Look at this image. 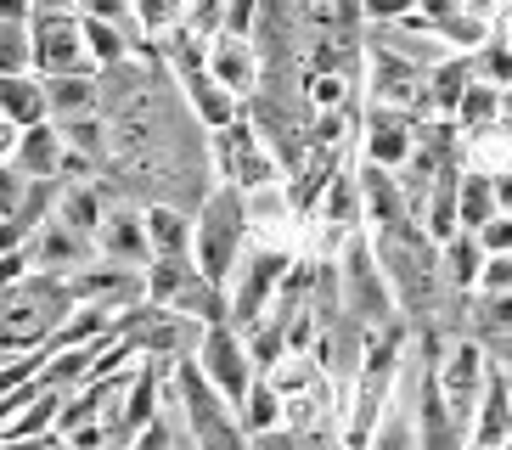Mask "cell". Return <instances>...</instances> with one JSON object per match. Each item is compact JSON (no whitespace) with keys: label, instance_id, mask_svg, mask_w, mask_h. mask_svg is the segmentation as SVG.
<instances>
[{"label":"cell","instance_id":"obj_1","mask_svg":"<svg viewBox=\"0 0 512 450\" xmlns=\"http://www.w3.org/2000/svg\"><path fill=\"white\" fill-rule=\"evenodd\" d=\"M68 315H74V299H68L62 276L23 270L0 293V355H34V349H46V338Z\"/></svg>","mask_w":512,"mask_h":450},{"label":"cell","instance_id":"obj_2","mask_svg":"<svg viewBox=\"0 0 512 450\" xmlns=\"http://www.w3.org/2000/svg\"><path fill=\"white\" fill-rule=\"evenodd\" d=\"M242 248H248L242 192H231V186H209V197L192 209V270L214 287V293H226Z\"/></svg>","mask_w":512,"mask_h":450},{"label":"cell","instance_id":"obj_3","mask_svg":"<svg viewBox=\"0 0 512 450\" xmlns=\"http://www.w3.org/2000/svg\"><path fill=\"white\" fill-rule=\"evenodd\" d=\"M332 270H338V315H349L361 332H383L394 315V299H389V282H383V270L372 259V242L366 231H349L344 248L332 254Z\"/></svg>","mask_w":512,"mask_h":450},{"label":"cell","instance_id":"obj_4","mask_svg":"<svg viewBox=\"0 0 512 450\" xmlns=\"http://www.w3.org/2000/svg\"><path fill=\"white\" fill-rule=\"evenodd\" d=\"M293 248L287 242H248L237 259V270H231L226 282V327L231 332H248L259 321V315L271 310L276 287L287 282V270H293Z\"/></svg>","mask_w":512,"mask_h":450},{"label":"cell","instance_id":"obj_5","mask_svg":"<svg viewBox=\"0 0 512 450\" xmlns=\"http://www.w3.org/2000/svg\"><path fill=\"white\" fill-rule=\"evenodd\" d=\"M169 400L181 405L186 434H192V450H248V434L237 428V411H231L220 394L197 377L192 360H175V377H169Z\"/></svg>","mask_w":512,"mask_h":450},{"label":"cell","instance_id":"obj_6","mask_svg":"<svg viewBox=\"0 0 512 450\" xmlns=\"http://www.w3.org/2000/svg\"><path fill=\"white\" fill-rule=\"evenodd\" d=\"M197 366V377L209 383L220 400L237 411L242 405V394H248V383H254V360H248V349H242V338L226 327V321H214V327H203L197 332V344H192V355H186Z\"/></svg>","mask_w":512,"mask_h":450},{"label":"cell","instance_id":"obj_7","mask_svg":"<svg viewBox=\"0 0 512 450\" xmlns=\"http://www.w3.org/2000/svg\"><path fill=\"white\" fill-rule=\"evenodd\" d=\"M214 164H220V186H231V192H265V186H282V169H276V158L265 152V141L254 135V124L231 119L226 130H214Z\"/></svg>","mask_w":512,"mask_h":450},{"label":"cell","instance_id":"obj_8","mask_svg":"<svg viewBox=\"0 0 512 450\" xmlns=\"http://www.w3.org/2000/svg\"><path fill=\"white\" fill-rule=\"evenodd\" d=\"M29 74L57 79V74H96L79 40V12H34L29 17Z\"/></svg>","mask_w":512,"mask_h":450},{"label":"cell","instance_id":"obj_9","mask_svg":"<svg viewBox=\"0 0 512 450\" xmlns=\"http://www.w3.org/2000/svg\"><path fill=\"white\" fill-rule=\"evenodd\" d=\"M62 287H68V299H74V304H91V310H107V315H124V310H136V304L147 299L141 270L107 265V259L79 265L74 276H62Z\"/></svg>","mask_w":512,"mask_h":450},{"label":"cell","instance_id":"obj_10","mask_svg":"<svg viewBox=\"0 0 512 450\" xmlns=\"http://www.w3.org/2000/svg\"><path fill=\"white\" fill-rule=\"evenodd\" d=\"M512 439V394H507V366H490L479 400H473V417H467L462 450H507Z\"/></svg>","mask_w":512,"mask_h":450},{"label":"cell","instance_id":"obj_11","mask_svg":"<svg viewBox=\"0 0 512 450\" xmlns=\"http://www.w3.org/2000/svg\"><path fill=\"white\" fill-rule=\"evenodd\" d=\"M411 130H417V119H411V113H394V107H366L361 119H355V135H361V164L400 169L411 158Z\"/></svg>","mask_w":512,"mask_h":450},{"label":"cell","instance_id":"obj_12","mask_svg":"<svg viewBox=\"0 0 512 450\" xmlns=\"http://www.w3.org/2000/svg\"><path fill=\"white\" fill-rule=\"evenodd\" d=\"M91 254L107 259V265H147V237H141V209L136 203H102V220H96Z\"/></svg>","mask_w":512,"mask_h":450},{"label":"cell","instance_id":"obj_13","mask_svg":"<svg viewBox=\"0 0 512 450\" xmlns=\"http://www.w3.org/2000/svg\"><path fill=\"white\" fill-rule=\"evenodd\" d=\"M203 74L214 79V85L226 90V96H237V102H248L259 85V57L254 45L242 40V34H214L209 45H203Z\"/></svg>","mask_w":512,"mask_h":450},{"label":"cell","instance_id":"obj_14","mask_svg":"<svg viewBox=\"0 0 512 450\" xmlns=\"http://www.w3.org/2000/svg\"><path fill=\"white\" fill-rule=\"evenodd\" d=\"M355 197H361V231H394V225H411L406 220V203H400V186H394V169H377V164H355Z\"/></svg>","mask_w":512,"mask_h":450},{"label":"cell","instance_id":"obj_15","mask_svg":"<svg viewBox=\"0 0 512 450\" xmlns=\"http://www.w3.org/2000/svg\"><path fill=\"white\" fill-rule=\"evenodd\" d=\"M23 259H29V270H46V276H74L79 265H91V242L74 237L68 225H57L46 214V225L29 237V248H23Z\"/></svg>","mask_w":512,"mask_h":450},{"label":"cell","instance_id":"obj_16","mask_svg":"<svg viewBox=\"0 0 512 450\" xmlns=\"http://www.w3.org/2000/svg\"><path fill=\"white\" fill-rule=\"evenodd\" d=\"M40 90H46V124H79L102 113L96 74H57V79H40Z\"/></svg>","mask_w":512,"mask_h":450},{"label":"cell","instance_id":"obj_17","mask_svg":"<svg viewBox=\"0 0 512 450\" xmlns=\"http://www.w3.org/2000/svg\"><path fill=\"white\" fill-rule=\"evenodd\" d=\"M141 237L147 259H192V214L169 203H141Z\"/></svg>","mask_w":512,"mask_h":450},{"label":"cell","instance_id":"obj_18","mask_svg":"<svg viewBox=\"0 0 512 450\" xmlns=\"http://www.w3.org/2000/svg\"><path fill=\"white\" fill-rule=\"evenodd\" d=\"M57 164H62V135H57V124L17 130L12 158H6V169H12V175H23V180H57Z\"/></svg>","mask_w":512,"mask_h":450},{"label":"cell","instance_id":"obj_19","mask_svg":"<svg viewBox=\"0 0 512 450\" xmlns=\"http://www.w3.org/2000/svg\"><path fill=\"white\" fill-rule=\"evenodd\" d=\"M451 124H456V135H479V130H496V124H507V90L467 79V90L456 96Z\"/></svg>","mask_w":512,"mask_h":450},{"label":"cell","instance_id":"obj_20","mask_svg":"<svg viewBox=\"0 0 512 450\" xmlns=\"http://www.w3.org/2000/svg\"><path fill=\"white\" fill-rule=\"evenodd\" d=\"M0 119L12 130H34L46 124V90L34 74H0Z\"/></svg>","mask_w":512,"mask_h":450},{"label":"cell","instance_id":"obj_21","mask_svg":"<svg viewBox=\"0 0 512 450\" xmlns=\"http://www.w3.org/2000/svg\"><path fill=\"white\" fill-rule=\"evenodd\" d=\"M490 214H507L501 209V192L490 175H456V231H479Z\"/></svg>","mask_w":512,"mask_h":450},{"label":"cell","instance_id":"obj_22","mask_svg":"<svg viewBox=\"0 0 512 450\" xmlns=\"http://www.w3.org/2000/svg\"><path fill=\"white\" fill-rule=\"evenodd\" d=\"M237 428L248 439L282 428V400H276V389L265 383V377H254V383H248V394H242V405H237Z\"/></svg>","mask_w":512,"mask_h":450},{"label":"cell","instance_id":"obj_23","mask_svg":"<svg viewBox=\"0 0 512 450\" xmlns=\"http://www.w3.org/2000/svg\"><path fill=\"white\" fill-rule=\"evenodd\" d=\"M186 0H130V29L141 34V45H158L164 34L181 29Z\"/></svg>","mask_w":512,"mask_h":450},{"label":"cell","instance_id":"obj_24","mask_svg":"<svg viewBox=\"0 0 512 450\" xmlns=\"http://www.w3.org/2000/svg\"><path fill=\"white\" fill-rule=\"evenodd\" d=\"M473 299H512V254H490L479 265V282H473Z\"/></svg>","mask_w":512,"mask_h":450},{"label":"cell","instance_id":"obj_25","mask_svg":"<svg viewBox=\"0 0 512 450\" xmlns=\"http://www.w3.org/2000/svg\"><path fill=\"white\" fill-rule=\"evenodd\" d=\"M0 74H29V23H0Z\"/></svg>","mask_w":512,"mask_h":450},{"label":"cell","instance_id":"obj_26","mask_svg":"<svg viewBox=\"0 0 512 450\" xmlns=\"http://www.w3.org/2000/svg\"><path fill=\"white\" fill-rule=\"evenodd\" d=\"M473 242H479V254H512V214H490V220L473 231Z\"/></svg>","mask_w":512,"mask_h":450},{"label":"cell","instance_id":"obj_27","mask_svg":"<svg viewBox=\"0 0 512 450\" xmlns=\"http://www.w3.org/2000/svg\"><path fill=\"white\" fill-rule=\"evenodd\" d=\"M74 12L96 17V23H113V29H124V34H136L130 29V0H74Z\"/></svg>","mask_w":512,"mask_h":450},{"label":"cell","instance_id":"obj_28","mask_svg":"<svg viewBox=\"0 0 512 450\" xmlns=\"http://www.w3.org/2000/svg\"><path fill=\"white\" fill-rule=\"evenodd\" d=\"M361 6V23H372V29H383V23H400V17L417 12V0H355Z\"/></svg>","mask_w":512,"mask_h":450},{"label":"cell","instance_id":"obj_29","mask_svg":"<svg viewBox=\"0 0 512 450\" xmlns=\"http://www.w3.org/2000/svg\"><path fill=\"white\" fill-rule=\"evenodd\" d=\"M23 197H29V180L0 164V220H12V214L23 209Z\"/></svg>","mask_w":512,"mask_h":450},{"label":"cell","instance_id":"obj_30","mask_svg":"<svg viewBox=\"0 0 512 450\" xmlns=\"http://www.w3.org/2000/svg\"><path fill=\"white\" fill-rule=\"evenodd\" d=\"M0 450H68L57 434H40V439H17V445H0Z\"/></svg>","mask_w":512,"mask_h":450},{"label":"cell","instance_id":"obj_31","mask_svg":"<svg viewBox=\"0 0 512 450\" xmlns=\"http://www.w3.org/2000/svg\"><path fill=\"white\" fill-rule=\"evenodd\" d=\"M29 0H0V23H29Z\"/></svg>","mask_w":512,"mask_h":450},{"label":"cell","instance_id":"obj_32","mask_svg":"<svg viewBox=\"0 0 512 450\" xmlns=\"http://www.w3.org/2000/svg\"><path fill=\"white\" fill-rule=\"evenodd\" d=\"M29 12H74V0H29Z\"/></svg>","mask_w":512,"mask_h":450},{"label":"cell","instance_id":"obj_33","mask_svg":"<svg viewBox=\"0 0 512 450\" xmlns=\"http://www.w3.org/2000/svg\"><path fill=\"white\" fill-rule=\"evenodd\" d=\"M12 141H17V130L6 119H0V164H6V158H12Z\"/></svg>","mask_w":512,"mask_h":450}]
</instances>
